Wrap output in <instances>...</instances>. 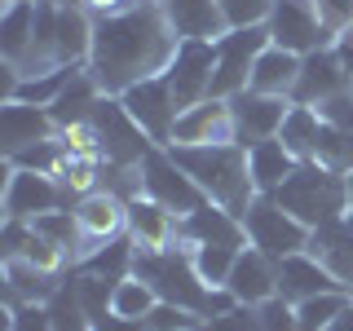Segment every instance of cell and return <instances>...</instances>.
<instances>
[{
  "label": "cell",
  "mask_w": 353,
  "mask_h": 331,
  "mask_svg": "<svg viewBox=\"0 0 353 331\" xmlns=\"http://www.w3.org/2000/svg\"><path fill=\"white\" fill-rule=\"evenodd\" d=\"M181 36L172 31L159 0H137L124 14H110L93 22V53H88V75L97 80L106 97L128 93L132 84L163 75L176 58Z\"/></svg>",
  "instance_id": "1"
},
{
  "label": "cell",
  "mask_w": 353,
  "mask_h": 331,
  "mask_svg": "<svg viewBox=\"0 0 353 331\" xmlns=\"http://www.w3.org/2000/svg\"><path fill=\"white\" fill-rule=\"evenodd\" d=\"M172 159L181 163L185 172L199 181L212 203H221L225 212L243 217L248 203L256 199V185H252V172H248V150L239 141H212V146H168Z\"/></svg>",
  "instance_id": "2"
},
{
  "label": "cell",
  "mask_w": 353,
  "mask_h": 331,
  "mask_svg": "<svg viewBox=\"0 0 353 331\" xmlns=\"http://www.w3.org/2000/svg\"><path fill=\"white\" fill-rule=\"evenodd\" d=\"M274 199H279L296 221H305L309 230H323V225H331V221H340L349 212L345 177L323 168L318 159H301V163H296V172L274 190Z\"/></svg>",
  "instance_id": "3"
},
{
  "label": "cell",
  "mask_w": 353,
  "mask_h": 331,
  "mask_svg": "<svg viewBox=\"0 0 353 331\" xmlns=\"http://www.w3.org/2000/svg\"><path fill=\"white\" fill-rule=\"evenodd\" d=\"M132 274H141V279L159 292V301L194 309V314H203V301H208V292H212V287L203 283V274L194 270V252L185 248L181 239L168 243V248H159V252H137Z\"/></svg>",
  "instance_id": "4"
},
{
  "label": "cell",
  "mask_w": 353,
  "mask_h": 331,
  "mask_svg": "<svg viewBox=\"0 0 353 331\" xmlns=\"http://www.w3.org/2000/svg\"><path fill=\"white\" fill-rule=\"evenodd\" d=\"M243 230H248V243L256 252H265L270 261H283L292 252H309V234L314 230L305 221H296L274 194H256L243 212Z\"/></svg>",
  "instance_id": "5"
},
{
  "label": "cell",
  "mask_w": 353,
  "mask_h": 331,
  "mask_svg": "<svg viewBox=\"0 0 353 331\" xmlns=\"http://www.w3.org/2000/svg\"><path fill=\"white\" fill-rule=\"evenodd\" d=\"M141 190H146L154 203H163L172 217H190L194 208L208 203V194L199 190V181L172 159L168 146H154L146 159H141Z\"/></svg>",
  "instance_id": "6"
},
{
  "label": "cell",
  "mask_w": 353,
  "mask_h": 331,
  "mask_svg": "<svg viewBox=\"0 0 353 331\" xmlns=\"http://www.w3.org/2000/svg\"><path fill=\"white\" fill-rule=\"evenodd\" d=\"M265 44H270V27H265V22H256V27H230L225 36L216 40L212 97H234V93L248 88L252 66H256Z\"/></svg>",
  "instance_id": "7"
},
{
  "label": "cell",
  "mask_w": 353,
  "mask_h": 331,
  "mask_svg": "<svg viewBox=\"0 0 353 331\" xmlns=\"http://www.w3.org/2000/svg\"><path fill=\"white\" fill-rule=\"evenodd\" d=\"M265 27H270V44H283V49L301 53V58L314 49H327L336 40V31L318 14V0H274Z\"/></svg>",
  "instance_id": "8"
},
{
  "label": "cell",
  "mask_w": 353,
  "mask_h": 331,
  "mask_svg": "<svg viewBox=\"0 0 353 331\" xmlns=\"http://www.w3.org/2000/svg\"><path fill=\"white\" fill-rule=\"evenodd\" d=\"M75 225H80V252H75V265H80L102 243L128 234V199H119L115 190L97 185V190L75 199Z\"/></svg>",
  "instance_id": "9"
},
{
  "label": "cell",
  "mask_w": 353,
  "mask_h": 331,
  "mask_svg": "<svg viewBox=\"0 0 353 331\" xmlns=\"http://www.w3.org/2000/svg\"><path fill=\"white\" fill-rule=\"evenodd\" d=\"M93 128H97V137H102V159L119 163V168H137V163L154 150V141L141 132V124L124 110L119 97H102V102H97Z\"/></svg>",
  "instance_id": "10"
},
{
  "label": "cell",
  "mask_w": 353,
  "mask_h": 331,
  "mask_svg": "<svg viewBox=\"0 0 353 331\" xmlns=\"http://www.w3.org/2000/svg\"><path fill=\"white\" fill-rule=\"evenodd\" d=\"M53 208H71V194H66V185L58 177L5 163V217L36 221L44 212H53Z\"/></svg>",
  "instance_id": "11"
},
{
  "label": "cell",
  "mask_w": 353,
  "mask_h": 331,
  "mask_svg": "<svg viewBox=\"0 0 353 331\" xmlns=\"http://www.w3.org/2000/svg\"><path fill=\"white\" fill-rule=\"evenodd\" d=\"M119 102H124V110L141 124V132H146L154 146H172V128H176L181 106H176V93H172L168 75L132 84L128 93H119Z\"/></svg>",
  "instance_id": "12"
},
{
  "label": "cell",
  "mask_w": 353,
  "mask_h": 331,
  "mask_svg": "<svg viewBox=\"0 0 353 331\" xmlns=\"http://www.w3.org/2000/svg\"><path fill=\"white\" fill-rule=\"evenodd\" d=\"M212 71H216V40H181L176 58L163 75H168L176 106H194L203 97H212Z\"/></svg>",
  "instance_id": "13"
},
{
  "label": "cell",
  "mask_w": 353,
  "mask_h": 331,
  "mask_svg": "<svg viewBox=\"0 0 353 331\" xmlns=\"http://www.w3.org/2000/svg\"><path fill=\"white\" fill-rule=\"evenodd\" d=\"M212 141H239L230 97H203L176 115L172 146H212Z\"/></svg>",
  "instance_id": "14"
},
{
  "label": "cell",
  "mask_w": 353,
  "mask_h": 331,
  "mask_svg": "<svg viewBox=\"0 0 353 331\" xmlns=\"http://www.w3.org/2000/svg\"><path fill=\"white\" fill-rule=\"evenodd\" d=\"M230 110H234V128H239V146L248 150L252 141L279 137L287 110H292V97H274V93H256V88H243V93L230 97Z\"/></svg>",
  "instance_id": "15"
},
{
  "label": "cell",
  "mask_w": 353,
  "mask_h": 331,
  "mask_svg": "<svg viewBox=\"0 0 353 331\" xmlns=\"http://www.w3.org/2000/svg\"><path fill=\"white\" fill-rule=\"evenodd\" d=\"M323 292H349L323 257H314V252H292V257L279 261V296H287L292 305H301V301L323 296Z\"/></svg>",
  "instance_id": "16"
},
{
  "label": "cell",
  "mask_w": 353,
  "mask_h": 331,
  "mask_svg": "<svg viewBox=\"0 0 353 331\" xmlns=\"http://www.w3.org/2000/svg\"><path fill=\"white\" fill-rule=\"evenodd\" d=\"M345 88H349V71L340 66L336 49L327 44V49H314V53H305V58H301V80H296L292 102L318 106V102H327V97L345 93Z\"/></svg>",
  "instance_id": "17"
},
{
  "label": "cell",
  "mask_w": 353,
  "mask_h": 331,
  "mask_svg": "<svg viewBox=\"0 0 353 331\" xmlns=\"http://www.w3.org/2000/svg\"><path fill=\"white\" fill-rule=\"evenodd\" d=\"M225 287L234 292L239 305H265L270 296H279V261H270L265 252H256L248 243V248L239 252L234 270H230Z\"/></svg>",
  "instance_id": "18"
},
{
  "label": "cell",
  "mask_w": 353,
  "mask_h": 331,
  "mask_svg": "<svg viewBox=\"0 0 353 331\" xmlns=\"http://www.w3.org/2000/svg\"><path fill=\"white\" fill-rule=\"evenodd\" d=\"M58 132L49 119V106H27V102H0V154H18L31 141H44Z\"/></svg>",
  "instance_id": "19"
},
{
  "label": "cell",
  "mask_w": 353,
  "mask_h": 331,
  "mask_svg": "<svg viewBox=\"0 0 353 331\" xmlns=\"http://www.w3.org/2000/svg\"><path fill=\"white\" fill-rule=\"evenodd\" d=\"M176 225L181 217H172L163 203H154L150 194H132L128 199V234L137 243V252H159L176 243Z\"/></svg>",
  "instance_id": "20"
},
{
  "label": "cell",
  "mask_w": 353,
  "mask_h": 331,
  "mask_svg": "<svg viewBox=\"0 0 353 331\" xmlns=\"http://www.w3.org/2000/svg\"><path fill=\"white\" fill-rule=\"evenodd\" d=\"M176 239H181L185 248H199V243H248V230H243V217L225 212L221 203L208 199L203 208H194L190 217H181Z\"/></svg>",
  "instance_id": "21"
},
{
  "label": "cell",
  "mask_w": 353,
  "mask_h": 331,
  "mask_svg": "<svg viewBox=\"0 0 353 331\" xmlns=\"http://www.w3.org/2000/svg\"><path fill=\"white\" fill-rule=\"evenodd\" d=\"M159 5L181 40H221L230 31L216 0H159Z\"/></svg>",
  "instance_id": "22"
},
{
  "label": "cell",
  "mask_w": 353,
  "mask_h": 331,
  "mask_svg": "<svg viewBox=\"0 0 353 331\" xmlns=\"http://www.w3.org/2000/svg\"><path fill=\"white\" fill-rule=\"evenodd\" d=\"M58 274H49V270H40L36 261H27V257H5V301L9 309H18V305H44L53 292H58Z\"/></svg>",
  "instance_id": "23"
},
{
  "label": "cell",
  "mask_w": 353,
  "mask_h": 331,
  "mask_svg": "<svg viewBox=\"0 0 353 331\" xmlns=\"http://www.w3.org/2000/svg\"><path fill=\"white\" fill-rule=\"evenodd\" d=\"M296 80H301V53L283 49V44H265L256 66H252L248 88H256V93H274V97H292Z\"/></svg>",
  "instance_id": "24"
},
{
  "label": "cell",
  "mask_w": 353,
  "mask_h": 331,
  "mask_svg": "<svg viewBox=\"0 0 353 331\" xmlns=\"http://www.w3.org/2000/svg\"><path fill=\"white\" fill-rule=\"evenodd\" d=\"M296 154L283 146V137H265V141H252L248 146V172H252V185L256 194H274L287 177L296 172Z\"/></svg>",
  "instance_id": "25"
},
{
  "label": "cell",
  "mask_w": 353,
  "mask_h": 331,
  "mask_svg": "<svg viewBox=\"0 0 353 331\" xmlns=\"http://www.w3.org/2000/svg\"><path fill=\"white\" fill-rule=\"evenodd\" d=\"M309 252H314V257H323L331 270H336V279L353 292V208L340 221L314 230V234H309Z\"/></svg>",
  "instance_id": "26"
},
{
  "label": "cell",
  "mask_w": 353,
  "mask_h": 331,
  "mask_svg": "<svg viewBox=\"0 0 353 331\" xmlns=\"http://www.w3.org/2000/svg\"><path fill=\"white\" fill-rule=\"evenodd\" d=\"M36 9L40 0H9L0 14V58L5 62H22L36 40Z\"/></svg>",
  "instance_id": "27"
},
{
  "label": "cell",
  "mask_w": 353,
  "mask_h": 331,
  "mask_svg": "<svg viewBox=\"0 0 353 331\" xmlns=\"http://www.w3.org/2000/svg\"><path fill=\"white\" fill-rule=\"evenodd\" d=\"M102 97H106V93L97 88V80L88 75V66H84V71L75 75V80L66 84L62 93H58V102L49 106V119H53L58 128L84 124V119H93V110H97V102H102Z\"/></svg>",
  "instance_id": "28"
},
{
  "label": "cell",
  "mask_w": 353,
  "mask_h": 331,
  "mask_svg": "<svg viewBox=\"0 0 353 331\" xmlns=\"http://www.w3.org/2000/svg\"><path fill=\"white\" fill-rule=\"evenodd\" d=\"M318 132H323V115H318L314 106H301V102H292V110H287V119H283V128H279L283 146L292 150L296 159H314Z\"/></svg>",
  "instance_id": "29"
},
{
  "label": "cell",
  "mask_w": 353,
  "mask_h": 331,
  "mask_svg": "<svg viewBox=\"0 0 353 331\" xmlns=\"http://www.w3.org/2000/svg\"><path fill=\"white\" fill-rule=\"evenodd\" d=\"M44 309H49L53 331H93V318H88V309L80 301V287H75V274L66 283H58V292L44 301Z\"/></svg>",
  "instance_id": "30"
},
{
  "label": "cell",
  "mask_w": 353,
  "mask_h": 331,
  "mask_svg": "<svg viewBox=\"0 0 353 331\" xmlns=\"http://www.w3.org/2000/svg\"><path fill=\"white\" fill-rule=\"evenodd\" d=\"M154 305H159V292H154L141 274H124V279L115 283V292H110V314H119V318H137V323H146Z\"/></svg>",
  "instance_id": "31"
},
{
  "label": "cell",
  "mask_w": 353,
  "mask_h": 331,
  "mask_svg": "<svg viewBox=\"0 0 353 331\" xmlns=\"http://www.w3.org/2000/svg\"><path fill=\"white\" fill-rule=\"evenodd\" d=\"M243 248H248V243H199V248H190L194 252V270L203 274L208 287H225V279H230V270H234Z\"/></svg>",
  "instance_id": "32"
},
{
  "label": "cell",
  "mask_w": 353,
  "mask_h": 331,
  "mask_svg": "<svg viewBox=\"0 0 353 331\" xmlns=\"http://www.w3.org/2000/svg\"><path fill=\"white\" fill-rule=\"evenodd\" d=\"M314 159L323 168L349 177L353 172V128H336V124H323L318 132V146H314Z\"/></svg>",
  "instance_id": "33"
},
{
  "label": "cell",
  "mask_w": 353,
  "mask_h": 331,
  "mask_svg": "<svg viewBox=\"0 0 353 331\" xmlns=\"http://www.w3.org/2000/svg\"><path fill=\"white\" fill-rule=\"evenodd\" d=\"M5 163H14V168H31V172H49V177H58V172H62V163H66V141H62V132H53V137L31 141L27 150L9 154Z\"/></svg>",
  "instance_id": "34"
},
{
  "label": "cell",
  "mask_w": 353,
  "mask_h": 331,
  "mask_svg": "<svg viewBox=\"0 0 353 331\" xmlns=\"http://www.w3.org/2000/svg\"><path fill=\"white\" fill-rule=\"evenodd\" d=\"M353 301V292H323V296H309V301L296 305V318H301V331H327L345 314V305Z\"/></svg>",
  "instance_id": "35"
},
{
  "label": "cell",
  "mask_w": 353,
  "mask_h": 331,
  "mask_svg": "<svg viewBox=\"0 0 353 331\" xmlns=\"http://www.w3.org/2000/svg\"><path fill=\"white\" fill-rule=\"evenodd\" d=\"M146 327H150V331H199V327H203V314H194V309H181V305L159 301V305L150 309Z\"/></svg>",
  "instance_id": "36"
},
{
  "label": "cell",
  "mask_w": 353,
  "mask_h": 331,
  "mask_svg": "<svg viewBox=\"0 0 353 331\" xmlns=\"http://www.w3.org/2000/svg\"><path fill=\"white\" fill-rule=\"evenodd\" d=\"M261 331H301V318H296V305L287 296H270L265 305H256Z\"/></svg>",
  "instance_id": "37"
},
{
  "label": "cell",
  "mask_w": 353,
  "mask_h": 331,
  "mask_svg": "<svg viewBox=\"0 0 353 331\" xmlns=\"http://www.w3.org/2000/svg\"><path fill=\"white\" fill-rule=\"evenodd\" d=\"M221 14H225L230 27H256V22L270 18L274 0H216Z\"/></svg>",
  "instance_id": "38"
},
{
  "label": "cell",
  "mask_w": 353,
  "mask_h": 331,
  "mask_svg": "<svg viewBox=\"0 0 353 331\" xmlns=\"http://www.w3.org/2000/svg\"><path fill=\"white\" fill-rule=\"evenodd\" d=\"M199 331H261V318H256V305H234L216 318H203Z\"/></svg>",
  "instance_id": "39"
},
{
  "label": "cell",
  "mask_w": 353,
  "mask_h": 331,
  "mask_svg": "<svg viewBox=\"0 0 353 331\" xmlns=\"http://www.w3.org/2000/svg\"><path fill=\"white\" fill-rule=\"evenodd\" d=\"M5 331H53L49 309H44V305H18V309H9V327Z\"/></svg>",
  "instance_id": "40"
},
{
  "label": "cell",
  "mask_w": 353,
  "mask_h": 331,
  "mask_svg": "<svg viewBox=\"0 0 353 331\" xmlns=\"http://www.w3.org/2000/svg\"><path fill=\"white\" fill-rule=\"evenodd\" d=\"M318 115H323V124H336V128H353V93L345 88V93L327 97V102L314 106Z\"/></svg>",
  "instance_id": "41"
},
{
  "label": "cell",
  "mask_w": 353,
  "mask_h": 331,
  "mask_svg": "<svg viewBox=\"0 0 353 331\" xmlns=\"http://www.w3.org/2000/svg\"><path fill=\"white\" fill-rule=\"evenodd\" d=\"M318 14L331 31H345L353 22V0H318Z\"/></svg>",
  "instance_id": "42"
},
{
  "label": "cell",
  "mask_w": 353,
  "mask_h": 331,
  "mask_svg": "<svg viewBox=\"0 0 353 331\" xmlns=\"http://www.w3.org/2000/svg\"><path fill=\"white\" fill-rule=\"evenodd\" d=\"M331 49H336V58H340V66L349 71V80H353V22L345 31H336V40H331Z\"/></svg>",
  "instance_id": "43"
},
{
  "label": "cell",
  "mask_w": 353,
  "mask_h": 331,
  "mask_svg": "<svg viewBox=\"0 0 353 331\" xmlns=\"http://www.w3.org/2000/svg\"><path fill=\"white\" fill-rule=\"evenodd\" d=\"M80 5H84L93 18H110V14H124V9H132L137 0H80Z\"/></svg>",
  "instance_id": "44"
},
{
  "label": "cell",
  "mask_w": 353,
  "mask_h": 331,
  "mask_svg": "<svg viewBox=\"0 0 353 331\" xmlns=\"http://www.w3.org/2000/svg\"><path fill=\"white\" fill-rule=\"evenodd\" d=\"M93 331H150L146 323H137V318H119V314H106V318H97Z\"/></svg>",
  "instance_id": "45"
},
{
  "label": "cell",
  "mask_w": 353,
  "mask_h": 331,
  "mask_svg": "<svg viewBox=\"0 0 353 331\" xmlns=\"http://www.w3.org/2000/svg\"><path fill=\"white\" fill-rule=\"evenodd\" d=\"M327 331H353V301L345 305V314H340V318H336V323H331Z\"/></svg>",
  "instance_id": "46"
},
{
  "label": "cell",
  "mask_w": 353,
  "mask_h": 331,
  "mask_svg": "<svg viewBox=\"0 0 353 331\" xmlns=\"http://www.w3.org/2000/svg\"><path fill=\"white\" fill-rule=\"evenodd\" d=\"M345 190H349V208H353V172L345 177Z\"/></svg>",
  "instance_id": "47"
},
{
  "label": "cell",
  "mask_w": 353,
  "mask_h": 331,
  "mask_svg": "<svg viewBox=\"0 0 353 331\" xmlns=\"http://www.w3.org/2000/svg\"><path fill=\"white\" fill-rule=\"evenodd\" d=\"M349 93H353V80H349Z\"/></svg>",
  "instance_id": "48"
},
{
  "label": "cell",
  "mask_w": 353,
  "mask_h": 331,
  "mask_svg": "<svg viewBox=\"0 0 353 331\" xmlns=\"http://www.w3.org/2000/svg\"><path fill=\"white\" fill-rule=\"evenodd\" d=\"M5 5H9V0H5Z\"/></svg>",
  "instance_id": "49"
}]
</instances>
